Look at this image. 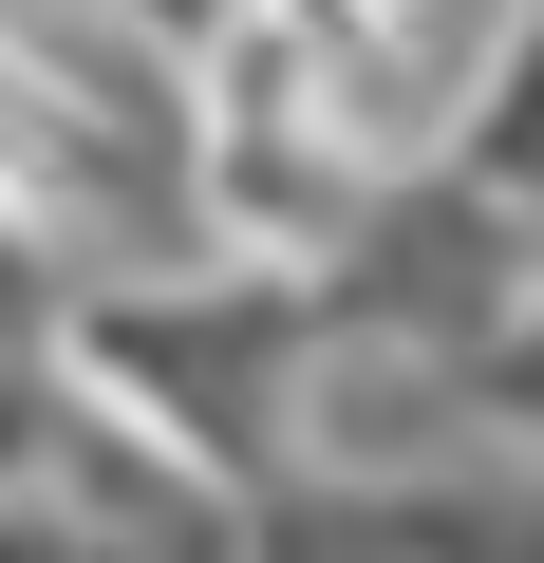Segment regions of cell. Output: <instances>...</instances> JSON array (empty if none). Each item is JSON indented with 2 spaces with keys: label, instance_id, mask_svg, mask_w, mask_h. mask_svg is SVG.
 Instances as JSON below:
<instances>
[{
  "label": "cell",
  "instance_id": "cell-1",
  "mask_svg": "<svg viewBox=\"0 0 544 563\" xmlns=\"http://www.w3.org/2000/svg\"><path fill=\"white\" fill-rule=\"evenodd\" d=\"M57 357L95 395H132V432H169L207 488L282 507L301 488V432H320V263H188V282H95L57 320Z\"/></svg>",
  "mask_w": 544,
  "mask_h": 563
}]
</instances>
